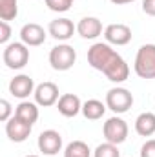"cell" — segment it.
I'll return each instance as SVG.
<instances>
[{
	"label": "cell",
	"instance_id": "obj_17",
	"mask_svg": "<svg viewBox=\"0 0 155 157\" xmlns=\"http://www.w3.org/2000/svg\"><path fill=\"white\" fill-rule=\"evenodd\" d=\"M108 106L106 102L99 101V99H89L86 102H82V115L88 119V121H99V119L104 117Z\"/></svg>",
	"mask_w": 155,
	"mask_h": 157
},
{
	"label": "cell",
	"instance_id": "obj_28",
	"mask_svg": "<svg viewBox=\"0 0 155 157\" xmlns=\"http://www.w3.org/2000/svg\"><path fill=\"white\" fill-rule=\"evenodd\" d=\"M26 157H40V155H35V154H29V155H26Z\"/></svg>",
	"mask_w": 155,
	"mask_h": 157
},
{
	"label": "cell",
	"instance_id": "obj_23",
	"mask_svg": "<svg viewBox=\"0 0 155 157\" xmlns=\"http://www.w3.org/2000/svg\"><path fill=\"white\" fill-rule=\"evenodd\" d=\"M11 117H13L11 115V104H9V101L2 99L0 101V121L2 122H7Z\"/></svg>",
	"mask_w": 155,
	"mask_h": 157
},
{
	"label": "cell",
	"instance_id": "obj_6",
	"mask_svg": "<svg viewBox=\"0 0 155 157\" xmlns=\"http://www.w3.org/2000/svg\"><path fill=\"white\" fill-rule=\"evenodd\" d=\"M128 132H130V128H128L126 121H124L122 117H119V115L110 117L106 122H104V126H102L104 139H106L108 143L117 144V146L122 144V143L128 139Z\"/></svg>",
	"mask_w": 155,
	"mask_h": 157
},
{
	"label": "cell",
	"instance_id": "obj_25",
	"mask_svg": "<svg viewBox=\"0 0 155 157\" xmlns=\"http://www.w3.org/2000/svg\"><path fill=\"white\" fill-rule=\"evenodd\" d=\"M141 157H155V139H148L141 146Z\"/></svg>",
	"mask_w": 155,
	"mask_h": 157
},
{
	"label": "cell",
	"instance_id": "obj_3",
	"mask_svg": "<svg viewBox=\"0 0 155 157\" xmlns=\"http://www.w3.org/2000/svg\"><path fill=\"white\" fill-rule=\"evenodd\" d=\"M77 62V51L70 44H57L49 51V64L55 71H68Z\"/></svg>",
	"mask_w": 155,
	"mask_h": 157
},
{
	"label": "cell",
	"instance_id": "obj_1",
	"mask_svg": "<svg viewBox=\"0 0 155 157\" xmlns=\"http://www.w3.org/2000/svg\"><path fill=\"white\" fill-rule=\"evenodd\" d=\"M88 64L93 70L102 71L108 80H112L115 84L124 82L126 78L130 77L128 62L117 53L108 42H95L88 49Z\"/></svg>",
	"mask_w": 155,
	"mask_h": 157
},
{
	"label": "cell",
	"instance_id": "obj_19",
	"mask_svg": "<svg viewBox=\"0 0 155 157\" xmlns=\"http://www.w3.org/2000/svg\"><path fill=\"white\" fill-rule=\"evenodd\" d=\"M64 157H91V150L84 141H71L64 150Z\"/></svg>",
	"mask_w": 155,
	"mask_h": 157
},
{
	"label": "cell",
	"instance_id": "obj_24",
	"mask_svg": "<svg viewBox=\"0 0 155 157\" xmlns=\"http://www.w3.org/2000/svg\"><path fill=\"white\" fill-rule=\"evenodd\" d=\"M11 39V26L6 20H0V44H7Z\"/></svg>",
	"mask_w": 155,
	"mask_h": 157
},
{
	"label": "cell",
	"instance_id": "obj_8",
	"mask_svg": "<svg viewBox=\"0 0 155 157\" xmlns=\"http://www.w3.org/2000/svg\"><path fill=\"white\" fill-rule=\"evenodd\" d=\"M37 146L44 155H57L62 150V135L57 130H44L39 135Z\"/></svg>",
	"mask_w": 155,
	"mask_h": 157
},
{
	"label": "cell",
	"instance_id": "obj_4",
	"mask_svg": "<svg viewBox=\"0 0 155 157\" xmlns=\"http://www.w3.org/2000/svg\"><path fill=\"white\" fill-rule=\"evenodd\" d=\"M2 60L9 70H22L29 62V48L24 42H11L6 44Z\"/></svg>",
	"mask_w": 155,
	"mask_h": 157
},
{
	"label": "cell",
	"instance_id": "obj_26",
	"mask_svg": "<svg viewBox=\"0 0 155 157\" xmlns=\"http://www.w3.org/2000/svg\"><path fill=\"white\" fill-rule=\"evenodd\" d=\"M142 11L150 17H155V0H142Z\"/></svg>",
	"mask_w": 155,
	"mask_h": 157
},
{
	"label": "cell",
	"instance_id": "obj_7",
	"mask_svg": "<svg viewBox=\"0 0 155 157\" xmlns=\"http://www.w3.org/2000/svg\"><path fill=\"white\" fill-rule=\"evenodd\" d=\"M33 97H35V102H37L39 106L49 108V106L57 104L59 99H60V95H59V86H57L55 82H49V80L40 82L39 86L35 88Z\"/></svg>",
	"mask_w": 155,
	"mask_h": 157
},
{
	"label": "cell",
	"instance_id": "obj_14",
	"mask_svg": "<svg viewBox=\"0 0 155 157\" xmlns=\"http://www.w3.org/2000/svg\"><path fill=\"white\" fill-rule=\"evenodd\" d=\"M77 33L82 39L93 40L102 35V22L97 17H84L77 24Z\"/></svg>",
	"mask_w": 155,
	"mask_h": 157
},
{
	"label": "cell",
	"instance_id": "obj_27",
	"mask_svg": "<svg viewBox=\"0 0 155 157\" xmlns=\"http://www.w3.org/2000/svg\"><path fill=\"white\" fill-rule=\"evenodd\" d=\"M112 4H115V6H124V4H130V2H135V0H110Z\"/></svg>",
	"mask_w": 155,
	"mask_h": 157
},
{
	"label": "cell",
	"instance_id": "obj_16",
	"mask_svg": "<svg viewBox=\"0 0 155 157\" xmlns=\"http://www.w3.org/2000/svg\"><path fill=\"white\" fill-rule=\"evenodd\" d=\"M15 117L22 119L28 124H35L39 121V104L37 102H29V101H22L17 108H15Z\"/></svg>",
	"mask_w": 155,
	"mask_h": 157
},
{
	"label": "cell",
	"instance_id": "obj_13",
	"mask_svg": "<svg viewBox=\"0 0 155 157\" xmlns=\"http://www.w3.org/2000/svg\"><path fill=\"white\" fill-rule=\"evenodd\" d=\"M104 39L110 46H126L131 40V28L126 24H110L104 29Z\"/></svg>",
	"mask_w": 155,
	"mask_h": 157
},
{
	"label": "cell",
	"instance_id": "obj_11",
	"mask_svg": "<svg viewBox=\"0 0 155 157\" xmlns=\"http://www.w3.org/2000/svg\"><path fill=\"white\" fill-rule=\"evenodd\" d=\"M31 128H33L31 124L24 122L22 119L15 117V115L6 122V133H7L9 141H13V143H24L31 135Z\"/></svg>",
	"mask_w": 155,
	"mask_h": 157
},
{
	"label": "cell",
	"instance_id": "obj_18",
	"mask_svg": "<svg viewBox=\"0 0 155 157\" xmlns=\"http://www.w3.org/2000/svg\"><path fill=\"white\" fill-rule=\"evenodd\" d=\"M135 132L141 137H152L155 133V113L144 112L135 119Z\"/></svg>",
	"mask_w": 155,
	"mask_h": 157
},
{
	"label": "cell",
	"instance_id": "obj_10",
	"mask_svg": "<svg viewBox=\"0 0 155 157\" xmlns=\"http://www.w3.org/2000/svg\"><path fill=\"white\" fill-rule=\"evenodd\" d=\"M35 80L29 77V75H24V73H20V75H17L15 78H11V82H9V93L13 95V97H17V99H28L31 93H35Z\"/></svg>",
	"mask_w": 155,
	"mask_h": 157
},
{
	"label": "cell",
	"instance_id": "obj_22",
	"mask_svg": "<svg viewBox=\"0 0 155 157\" xmlns=\"http://www.w3.org/2000/svg\"><path fill=\"white\" fill-rule=\"evenodd\" d=\"M75 0H46V6L55 13H66Z\"/></svg>",
	"mask_w": 155,
	"mask_h": 157
},
{
	"label": "cell",
	"instance_id": "obj_5",
	"mask_svg": "<svg viewBox=\"0 0 155 157\" xmlns=\"http://www.w3.org/2000/svg\"><path fill=\"white\" fill-rule=\"evenodd\" d=\"M106 106H108V110H112L117 115L126 113L133 106V95L126 88H120V86L112 88L106 93Z\"/></svg>",
	"mask_w": 155,
	"mask_h": 157
},
{
	"label": "cell",
	"instance_id": "obj_15",
	"mask_svg": "<svg viewBox=\"0 0 155 157\" xmlns=\"http://www.w3.org/2000/svg\"><path fill=\"white\" fill-rule=\"evenodd\" d=\"M57 110L64 117H75L82 112V102L75 93H64V95H60V99L57 102Z\"/></svg>",
	"mask_w": 155,
	"mask_h": 157
},
{
	"label": "cell",
	"instance_id": "obj_2",
	"mask_svg": "<svg viewBox=\"0 0 155 157\" xmlns=\"http://www.w3.org/2000/svg\"><path fill=\"white\" fill-rule=\"evenodd\" d=\"M133 70L141 78H155V44H142L139 48Z\"/></svg>",
	"mask_w": 155,
	"mask_h": 157
},
{
	"label": "cell",
	"instance_id": "obj_21",
	"mask_svg": "<svg viewBox=\"0 0 155 157\" xmlns=\"http://www.w3.org/2000/svg\"><path fill=\"white\" fill-rule=\"evenodd\" d=\"M93 157H120V152H119L117 144L106 141V143H102V144H99V146L95 148Z\"/></svg>",
	"mask_w": 155,
	"mask_h": 157
},
{
	"label": "cell",
	"instance_id": "obj_12",
	"mask_svg": "<svg viewBox=\"0 0 155 157\" xmlns=\"http://www.w3.org/2000/svg\"><path fill=\"white\" fill-rule=\"evenodd\" d=\"M20 42H24L28 48H35L46 42V29L37 24V22H29L24 24L20 29Z\"/></svg>",
	"mask_w": 155,
	"mask_h": 157
},
{
	"label": "cell",
	"instance_id": "obj_9",
	"mask_svg": "<svg viewBox=\"0 0 155 157\" xmlns=\"http://www.w3.org/2000/svg\"><path fill=\"white\" fill-rule=\"evenodd\" d=\"M75 31H77V26H75L70 18H64V17L51 20L49 26H47V33H49L55 40H62V42L70 40L73 37Z\"/></svg>",
	"mask_w": 155,
	"mask_h": 157
},
{
	"label": "cell",
	"instance_id": "obj_20",
	"mask_svg": "<svg viewBox=\"0 0 155 157\" xmlns=\"http://www.w3.org/2000/svg\"><path fill=\"white\" fill-rule=\"evenodd\" d=\"M18 15V0H0V20H15Z\"/></svg>",
	"mask_w": 155,
	"mask_h": 157
}]
</instances>
